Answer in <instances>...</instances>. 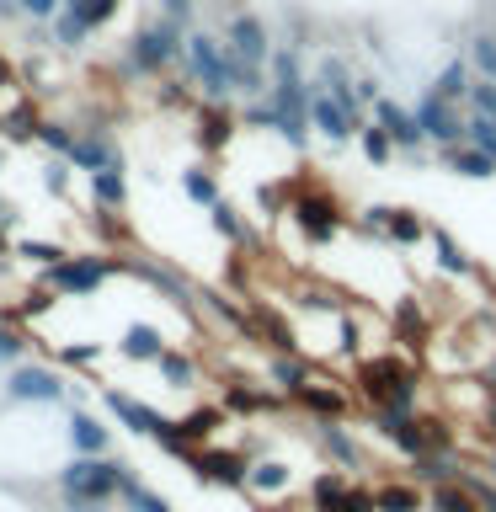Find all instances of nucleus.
I'll list each match as a JSON object with an SVG mask.
<instances>
[{
  "mask_svg": "<svg viewBox=\"0 0 496 512\" xmlns=\"http://www.w3.org/2000/svg\"><path fill=\"white\" fill-rule=\"evenodd\" d=\"M352 390L374 411H422V368L406 347H379L352 358Z\"/></svg>",
  "mask_w": 496,
  "mask_h": 512,
  "instance_id": "obj_1",
  "label": "nucleus"
},
{
  "mask_svg": "<svg viewBox=\"0 0 496 512\" xmlns=\"http://www.w3.org/2000/svg\"><path fill=\"white\" fill-rule=\"evenodd\" d=\"M128 475L134 470L112 454H70L54 470V491H59L64 512H107L123 496Z\"/></svg>",
  "mask_w": 496,
  "mask_h": 512,
  "instance_id": "obj_2",
  "label": "nucleus"
},
{
  "mask_svg": "<svg viewBox=\"0 0 496 512\" xmlns=\"http://www.w3.org/2000/svg\"><path fill=\"white\" fill-rule=\"evenodd\" d=\"M288 224L299 230L304 246L326 251L347 235V224H358V219H352V208L336 198L326 182H315L310 171H299V192H294V203H288Z\"/></svg>",
  "mask_w": 496,
  "mask_h": 512,
  "instance_id": "obj_3",
  "label": "nucleus"
},
{
  "mask_svg": "<svg viewBox=\"0 0 496 512\" xmlns=\"http://www.w3.org/2000/svg\"><path fill=\"white\" fill-rule=\"evenodd\" d=\"M182 54H187V32L171 27L166 16H150L128 32L123 43V75L128 80H166L182 70Z\"/></svg>",
  "mask_w": 496,
  "mask_h": 512,
  "instance_id": "obj_4",
  "label": "nucleus"
},
{
  "mask_svg": "<svg viewBox=\"0 0 496 512\" xmlns=\"http://www.w3.org/2000/svg\"><path fill=\"white\" fill-rule=\"evenodd\" d=\"M112 272H123L118 256H102V251H70L59 256L54 267H43V288H54L64 299H91Z\"/></svg>",
  "mask_w": 496,
  "mask_h": 512,
  "instance_id": "obj_5",
  "label": "nucleus"
},
{
  "mask_svg": "<svg viewBox=\"0 0 496 512\" xmlns=\"http://www.w3.org/2000/svg\"><path fill=\"white\" fill-rule=\"evenodd\" d=\"M219 38L230 43V54L240 64H256V70H267V59L278 54V32H272V22L262 11H251V6H235L230 16H224V27H219Z\"/></svg>",
  "mask_w": 496,
  "mask_h": 512,
  "instance_id": "obj_6",
  "label": "nucleus"
},
{
  "mask_svg": "<svg viewBox=\"0 0 496 512\" xmlns=\"http://www.w3.org/2000/svg\"><path fill=\"white\" fill-rule=\"evenodd\" d=\"M0 395H6V406H59V400H70V384L48 363H16L6 368Z\"/></svg>",
  "mask_w": 496,
  "mask_h": 512,
  "instance_id": "obj_7",
  "label": "nucleus"
},
{
  "mask_svg": "<svg viewBox=\"0 0 496 512\" xmlns=\"http://www.w3.org/2000/svg\"><path fill=\"white\" fill-rule=\"evenodd\" d=\"M187 470L203 480V486H224V491H246V475H251V454L246 448H224V443H203L192 448Z\"/></svg>",
  "mask_w": 496,
  "mask_h": 512,
  "instance_id": "obj_8",
  "label": "nucleus"
},
{
  "mask_svg": "<svg viewBox=\"0 0 496 512\" xmlns=\"http://www.w3.org/2000/svg\"><path fill=\"white\" fill-rule=\"evenodd\" d=\"M390 342L406 347L411 358H422V352L438 342V320H432V310L416 294H395V304H390Z\"/></svg>",
  "mask_w": 496,
  "mask_h": 512,
  "instance_id": "obj_9",
  "label": "nucleus"
},
{
  "mask_svg": "<svg viewBox=\"0 0 496 512\" xmlns=\"http://www.w3.org/2000/svg\"><path fill=\"white\" fill-rule=\"evenodd\" d=\"M240 128H246L240 123V102H203L198 96V107H192V139H198L203 155H224Z\"/></svg>",
  "mask_w": 496,
  "mask_h": 512,
  "instance_id": "obj_10",
  "label": "nucleus"
},
{
  "mask_svg": "<svg viewBox=\"0 0 496 512\" xmlns=\"http://www.w3.org/2000/svg\"><path fill=\"white\" fill-rule=\"evenodd\" d=\"M374 123L395 139V150L406 155V160H427L432 144H427V134H422V123H416V107H406L400 96L384 91L379 102H374Z\"/></svg>",
  "mask_w": 496,
  "mask_h": 512,
  "instance_id": "obj_11",
  "label": "nucleus"
},
{
  "mask_svg": "<svg viewBox=\"0 0 496 512\" xmlns=\"http://www.w3.org/2000/svg\"><path fill=\"white\" fill-rule=\"evenodd\" d=\"M411 107H416V123H422V134H427L432 150L464 144V107H459V102H443L438 91H422Z\"/></svg>",
  "mask_w": 496,
  "mask_h": 512,
  "instance_id": "obj_12",
  "label": "nucleus"
},
{
  "mask_svg": "<svg viewBox=\"0 0 496 512\" xmlns=\"http://www.w3.org/2000/svg\"><path fill=\"white\" fill-rule=\"evenodd\" d=\"M310 443L331 459V470H347V475H363L368 470L358 427H347V422H310Z\"/></svg>",
  "mask_w": 496,
  "mask_h": 512,
  "instance_id": "obj_13",
  "label": "nucleus"
},
{
  "mask_svg": "<svg viewBox=\"0 0 496 512\" xmlns=\"http://www.w3.org/2000/svg\"><path fill=\"white\" fill-rule=\"evenodd\" d=\"M288 406L310 411V422H347V416L358 411V390H347V384H326V379H310L304 390L288 395Z\"/></svg>",
  "mask_w": 496,
  "mask_h": 512,
  "instance_id": "obj_14",
  "label": "nucleus"
},
{
  "mask_svg": "<svg viewBox=\"0 0 496 512\" xmlns=\"http://www.w3.org/2000/svg\"><path fill=\"white\" fill-rule=\"evenodd\" d=\"M368 427H374L400 459L432 454V448H427V427H422V411H374V416H368Z\"/></svg>",
  "mask_w": 496,
  "mask_h": 512,
  "instance_id": "obj_15",
  "label": "nucleus"
},
{
  "mask_svg": "<svg viewBox=\"0 0 496 512\" xmlns=\"http://www.w3.org/2000/svg\"><path fill=\"white\" fill-rule=\"evenodd\" d=\"M102 406H107V416L118 427H128L134 438H150L155 443V432L166 427V411H155L150 400H139V395H128V390H118V384H107L102 390Z\"/></svg>",
  "mask_w": 496,
  "mask_h": 512,
  "instance_id": "obj_16",
  "label": "nucleus"
},
{
  "mask_svg": "<svg viewBox=\"0 0 496 512\" xmlns=\"http://www.w3.org/2000/svg\"><path fill=\"white\" fill-rule=\"evenodd\" d=\"M219 406L230 416H278L288 406L283 390H272V384H251V379H230L219 395Z\"/></svg>",
  "mask_w": 496,
  "mask_h": 512,
  "instance_id": "obj_17",
  "label": "nucleus"
},
{
  "mask_svg": "<svg viewBox=\"0 0 496 512\" xmlns=\"http://www.w3.org/2000/svg\"><path fill=\"white\" fill-rule=\"evenodd\" d=\"M310 128H315L326 144H358V123H352V112L336 102L326 86L310 91Z\"/></svg>",
  "mask_w": 496,
  "mask_h": 512,
  "instance_id": "obj_18",
  "label": "nucleus"
},
{
  "mask_svg": "<svg viewBox=\"0 0 496 512\" xmlns=\"http://www.w3.org/2000/svg\"><path fill=\"white\" fill-rule=\"evenodd\" d=\"M70 166L75 171H107V166H123V150H118V139H112V128H80V139H75V150H70Z\"/></svg>",
  "mask_w": 496,
  "mask_h": 512,
  "instance_id": "obj_19",
  "label": "nucleus"
},
{
  "mask_svg": "<svg viewBox=\"0 0 496 512\" xmlns=\"http://www.w3.org/2000/svg\"><path fill=\"white\" fill-rule=\"evenodd\" d=\"M64 443H70V454H112V427L102 416H91L86 406H70V416H64Z\"/></svg>",
  "mask_w": 496,
  "mask_h": 512,
  "instance_id": "obj_20",
  "label": "nucleus"
},
{
  "mask_svg": "<svg viewBox=\"0 0 496 512\" xmlns=\"http://www.w3.org/2000/svg\"><path fill=\"white\" fill-rule=\"evenodd\" d=\"M427 251H432V267H438L443 278H464V283L480 278V262L443 230V224H432V230H427Z\"/></svg>",
  "mask_w": 496,
  "mask_h": 512,
  "instance_id": "obj_21",
  "label": "nucleus"
},
{
  "mask_svg": "<svg viewBox=\"0 0 496 512\" xmlns=\"http://www.w3.org/2000/svg\"><path fill=\"white\" fill-rule=\"evenodd\" d=\"M470 86H475V64H470L464 48H459V54H448L438 70L427 75V91H438L443 102H459V107L470 102Z\"/></svg>",
  "mask_w": 496,
  "mask_h": 512,
  "instance_id": "obj_22",
  "label": "nucleus"
},
{
  "mask_svg": "<svg viewBox=\"0 0 496 512\" xmlns=\"http://www.w3.org/2000/svg\"><path fill=\"white\" fill-rule=\"evenodd\" d=\"M246 491L256 496V502H262V507H272V502H278V496H288V491H294V470H288V464L283 459H251V475H246Z\"/></svg>",
  "mask_w": 496,
  "mask_h": 512,
  "instance_id": "obj_23",
  "label": "nucleus"
},
{
  "mask_svg": "<svg viewBox=\"0 0 496 512\" xmlns=\"http://www.w3.org/2000/svg\"><path fill=\"white\" fill-rule=\"evenodd\" d=\"M352 480L358 475H347V470H315L310 475V486H304V507L310 512H342V502H347V491H352Z\"/></svg>",
  "mask_w": 496,
  "mask_h": 512,
  "instance_id": "obj_24",
  "label": "nucleus"
},
{
  "mask_svg": "<svg viewBox=\"0 0 496 512\" xmlns=\"http://www.w3.org/2000/svg\"><path fill=\"white\" fill-rule=\"evenodd\" d=\"M374 502H379V512H427V486H416V480L400 470V475L374 480Z\"/></svg>",
  "mask_w": 496,
  "mask_h": 512,
  "instance_id": "obj_25",
  "label": "nucleus"
},
{
  "mask_svg": "<svg viewBox=\"0 0 496 512\" xmlns=\"http://www.w3.org/2000/svg\"><path fill=\"white\" fill-rule=\"evenodd\" d=\"M310 379H315V358H310V352H267V384H272V390L294 395Z\"/></svg>",
  "mask_w": 496,
  "mask_h": 512,
  "instance_id": "obj_26",
  "label": "nucleus"
},
{
  "mask_svg": "<svg viewBox=\"0 0 496 512\" xmlns=\"http://www.w3.org/2000/svg\"><path fill=\"white\" fill-rule=\"evenodd\" d=\"M118 262H123V272H134V278H144L150 288H160L171 304H192L187 278H182V272H171L166 262H144V256H118Z\"/></svg>",
  "mask_w": 496,
  "mask_h": 512,
  "instance_id": "obj_27",
  "label": "nucleus"
},
{
  "mask_svg": "<svg viewBox=\"0 0 496 512\" xmlns=\"http://www.w3.org/2000/svg\"><path fill=\"white\" fill-rule=\"evenodd\" d=\"M432 160H438L443 171L464 176V182H491L496 176V160L486 150H475V144H448V150H432Z\"/></svg>",
  "mask_w": 496,
  "mask_h": 512,
  "instance_id": "obj_28",
  "label": "nucleus"
},
{
  "mask_svg": "<svg viewBox=\"0 0 496 512\" xmlns=\"http://www.w3.org/2000/svg\"><path fill=\"white\" fill-rule=\"evenodd\" d=\"M166 347L171 342L160 336V326H150V320H134V326H123V336H118V358H128V363H160Z\"/></svg>",
  "mask_w": 496,
  "mask_h": 512,
  "instance_id": "obj_29",
  "label": "nucleus"
},
{
  "mask_svg": "<svg viewBox=\"0 0 496 512\" xmlns=\"http://www.w3.org/2000/svg\"><path fill=\"white\" fill-rule=\"evenodd\" d=\"M208 224H214V235L219 240H230L235 251H246V246H256V230L246 219H240V208L230 203V198H219L214 208H208Z\"/></svg>",
  "mask_w": 496,
  "mask_h": 512,
  "instance_id": "obj_30",
  "label": "nucleus"
},
{
  "mask_svg": "<svg viewBox=\"0 0 496 512\" xmlns=\"http://www.w3.org/2000/svg\"><path fill=\"white\" fill-rule=\"evenodd\" d=\"M86 182H91V203H96V208H112V214H123V203H128V171H123V166L91 171Z\"/></svg>",
  "mask_w": 496,
  "mask_h": 512,
  "instance_id": "obj_31",
  "label": "nucleus"
},
{
  "mask_svg": "<svg viewBox=\"0 0 496 512\" xmlns=\"http://www.w3.org/2000/svg\"><path fill=\"white\" fill-rule=\"evenodd\" d=\"M38 128H43L38 102H16L11 112H0V139H6V144H32V139H38Z\"/></svg>",
  "mask_w": 496,
  "mask_h": 512,
  "instance_id": "obj_32",
  "label": "nucleus"
},
{
  "mask_svg": "<svg viewBox=\"0 0 496 512\" xmlns=\"http://www.w3.org/2000/svg\"><path fill=\"white\" fill-rule=\"evenodd\" d=\"M176 422H182V438L192 448H203V443H214V432L224 422H230V411H224V406H192L187 416H176Z\"/></svg>",
  "mask_w": 496,
  "mask_h": 512,
  "instance_id": "obj_33",
  "label": "nucleus"
},
{
  "mask_svg": "<svg viewBox=\"0 0 496 512\" xmlns=\"http://www.w3.org/2000/svg\"><path fill=\"white\" fill-rule=\"evenodd\" d=\"M176 187H182V198L198 203V208H214L224 198V192H219V171H208V166H182Z\"/></svg>",
  "mask_w": 496,
  "mask_h": 512,
  "instance_id": "obj_34",
  "label": "nucleus"
},
{
  "mask_svg": "<svg viewBox=\"0 0 496 512\" xmlns=\"http://www.w3.org/2000/svg\"><path fill=\"white\" fill-rule=\"evenodd\" d=\"M427 230L432 224L416 214V208H390V246H400V251H416V246H427Z\"/></svg>",
  "mask_w": 496,
  "mask_h": 512,
  "instance_id": "obj_35",
  "label": "nucleus"
},
{
  "mask_svg": "<svg viewBox=\"0 0 496 512\" xmlns=\"http://www.w3.org/2000/svg\"><path fill=\"white\" fill-rule=\"evenodd\" d=\"M155 374L171 384V390H198V358L182 347H166L160 352V363H155Z\"/></svg>",
  "mask_w": 496,
  "mask_h": 512,
  "instance_id": "obj_36",
  "label": "nucleus"
},
{
  "mask_svg": "<svg viewBox=\"0 0 496 512\" xmlns=\"http://www.w3.org/2000/svg\"><path fill=\"white\" fill-rule=\"evenodd\" d=\"M427 512H480V496L464 480H448V486L427 491Z\"/></svg>",
  "mask_w": 496,
  "mask_h": 512,
  "instance_id": "obj_37",
  "label": "nucleus"
},
{
  "mask_svg": "<svg viewBox=\"0 0 496 512\" xmlns=\"http://www.w3.org/2000/svg\"><path fill=\"white\" fill-rule=\"evenodd\" d=\"M358 150H363V160H368V166H395V139L390 134H384V128L374 123V118H368L363 128H358Z\"/></svg>",
  "mask_w": 496,
  "mask_h": 512,
  "instance_id": "obj_38",
  "label": "nucleus"
},
{
  "mask_svg": "<svg viewBox=\"0 0 496 512\" xmlns=\"http://www.w3.org/2000/svg\"><path fill=\"white\" fill-rule=\"evenodd\" d=\"M118 502H123V512H171V502H166V496H160V491H150L139 475H128V486H123V496H118Z\"/></svg>",
  "mask_w": 496,
  "mask_h": 512,
  "instance_id": "obj_39",
  "label": "nucleus"
},
{
  "mask_svg": "<svg viewBox=\"0 0 496 512\" xmlns=\"http://www.w3.org/2000/svg\"><path fill=\"white\" fill-rule=\"evenodd\" d=\"M464 144H475V150H486V155L496 160V118L464 107Z\"/></svg>",
  "mask_w": 496,
  "mask_h": 512,
  "instance_id": "obj_40",
  "label": "nucleus"
},
{
  "mask_svg": "<svg viewBox=\"0 0 496 512\" xmlns=\"http://www.w3.org/2000/svg\"><path fill=\"white\" fill-rule=\"evenodd\" d=\"M75 139H80V128H70V123H59V118H43V128H38V144L48 155H64L70 160V150H75Z\"/></svg>",
  "mask_w": 496,
  "mask_h": 512,
  "instance_id": "obj_41",
  "label": "nucleus"
},
{
  "mask_svg": "<svg viewBox=\"0 0 496 512\" xmlns=\"http://www.w3.org/2000/svg\"><path fill=\"white\" fill-rule=\"evenodd\" d=\"M16 256H22V262H32V267H54L59 256H70V251L54 246V240H32V235H22V240H16Z\"/></svg>",
  "mask_w": 496,
  "mask_h": 512,
  "instance_id": "obj_42",
  "label": "nucleus"
},
{
  "mask_svg": "<svg viewBox=\"0 0 496 512\" xmlns=\"http://www.w3.org/2000/svg\"><path fill=\"white\" fill-rule=\"evenodd\" d=\"M198 6H203V0H155V16H166L171 27L192 32V27H198Z\"/></svg>",
  "mask_w": 496,
  "mask_h": 512,
  "instance_id": "obj_43",
  "label": "nucleus"
},
{
  "mask_svg": "<svg viewBox=\"0 0 496 512\" xmlns=\"http://www.w3.org/2000/svg\"><path fill=\"white\" fill-rule=\"evenodd\" d=\"M27 363V336L22 326H0V368H16Z\"/></svg>",
  "mask_w": 496,
  "mask_h": 512,
  "instance_id": "obj_44",
  "label": "nucleus"
},
{
  "mask_svg": "<svg viewBox=\"0 0 496 512\" xmlns=\"http://www.w3.org/2000/svg\"><path fill=\"white\" fill-rule=\"evenodd\" d=\"M464 486H470L475 496H480V512H496V480L486 475V470H475V464H464Z\"/></svg>",
  "mask_w": 496,
  "mask_h": 512,
  "instance_id": "obj_45",
  "label": "nucleus"
},
{
  "mask_svg": "<svg viewBox=\"0 0 496 512\" xmlns=\"http://www.w3.org/2000/svg\"><path fill=\"white\" fill-rule=\"evenodd\" d=\"M102 342H70V347H59V363L64 368H91V363H102Z\"/></svg>",
  "mask_w": 496,
  "mask_h": 512,
  "instance_id": "obj_46",
  "label": "nucleus"
},
{
  "mask_svg": "<svg viewBox=\"0 0 496 512\" xmlns=\"http://www.w3.org/2000/svg\"><path fill=\"white\" fill-rule=\"evenodd\" d=\"M70 171H75V166H70L64 155H48V160H43V187L54 192V198H64V192H70Z\"/></svg>",
  "mask_w": 496,
  "mask_h": 512,
  "instance_id": "obj_47",
  "label": "nucleus"
},
{
  "mask_svg": "<svg viewBox=\"0 0 496 512\" xmlns=\"http://www.w3.org/2000/svg\"><path fill=\"white\" fill-rule=\"evenodd\" d=\"M16 11H22V22H54L59 0H16Z\"/></svg>",
  "mask_w": 496,
  "mask_h": 512,
  "instance_id": "obj_48",
  "label": "nucleus"
},
{
  "mask_svg": "<svg viewBox=\"0 0 496 512\" xmlns=\"http://www.w3.org/2000/svg\"><path fill=\"white\" fill-rule=\"evenodd\" d=\"M48 304H54V288H32V294L22 299V310H16V315H22V320H32V315H43Z\"/></svg>",
  "mask_w": 496,
  "mask_h": 512,
  "instance_id": "obj_49",
  "label": "nucleus"
},
{
  "mask_svg": "<svg viewBox=\"0 0 496 512\" xmlns=\"http://www.w3.org/2000/svg\"><path fill=\"white\" fill-rule=\"evenodd\" d=\"M0 230H16V203L0 192Z\"/></svg>",
  "mask_w": 496,
  "mask_h": 512,
  "instance_id": "obj_50",
  "label": "nucleus"
},
{
  "mask_svg": "<svg viewBox=\"0 0 496 512\" xmlns=\"http://www.w3.org/2000/svg\"><path fill=\"white\" fill-rule=\"evenodd\" d=\"M480 427H491V443H496V395L486 390V411H480Z\"/></svg>",
  "mask_w": 496,
  "mask_h": 512,
  "instance_id": "obj_51",
  "label": "nucleus"
},
{
  "mask_svg": "<svg viewBox=\"0 0 496 512\" xmlns=\"http://www.w3.org/2000/svg\"><path fill=\"white\" fill-rule=\"evenodd\" d=\"M6 86H16V70H11V59L0 54V91H6Z\"/></svg>",
  "mask_w": 496,
  "mask_h": 512,
  "instance_id": "obj_52",
  "label": "nucleus"
},
{
  "mask_svg": "<svg viewBox=\"0 0 496 512\" xmlns=\"http://www.w3.org/2000/svg\"><path fill=\"white\" fill-rule=\"evenodd\" d=\"M486 475H491V480H496V443H491V448H486Z\"/></svg>",
  "mask_w": 496,
  "mask_h": 512,
  "instance_id": "obj_53",
  "label": "nucleus"
},
{
  "mask_svg": "<svg viewBox=\"0 0 496 512\" xmlns=\"http://www.w3.org/2000/svg\"><path fill=\"white\" fill-rule=\"evenodd\" d=\"M6 251H16V246H11V235H6V230H0V256H6Z\"/></svg>",
  "mask_w": 496,
  "mask_h": 512,
  "instance_id": "obj_54",
  "label": "nucleus"
},
{
  "mask_svg": "<svg viewBox=\"0 0 496 512\" xmlns=\"http://www.w3.org/2000/svg\"><path fill=\"white\" fill-rule=\"evenodd\" d=\"M0 171H6V144H0Z\"/></svg>",
  "mask_w": 496,
  "mask_h": 512,
  "instance_id": "obj_55",
  "label": "nucleus"
}]
</instances>
